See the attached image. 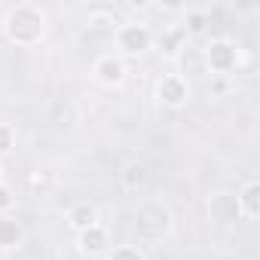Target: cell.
<instances>
[{"instance_id":"1","label":"cell","mask_w":260,"mask_h":260,"mask_svg":"<svg viewBox=\"0 0 260 260\" xmlns=\"http://www.w3.org/2000/svg\"><path fill=\"white\" fill-rule=\"evenodd\" d=\"M46 34V16L34 4H19L4 16V37L16 46H34Z\"/></svg>"},{"instance_id":"2","label":"cell","mask_w":260,"mask_h":260,"mask_svg":"<svg viewBox=\"0 0 260 260\" xmlns=\"http://www.w3.org/2000/svg\"><path fill=\"white\" fill-rule=\"evenodd\" d=\"M172 233V211L169 205H162L159 199H144L135 208V236L138 242H162Z\"/></svg>"},{"instance_id":"3","label":"cell","mask_w":260,"mask_h":260,"mask_svg":"<svg viewBox=\"0 0 260 260\" xmlns=\"http://www.w3.org/2000/svg\"><path fill=\"white\" fill-rule=\"evenodd\" d=\"M239 61H242V49L226 40V37H214L208 46H205V64L214 77H230L239 71Z\"/></svg>"},{"instance_id":"4","label":"cell","mask_w":260,"mask_h":260,"mask_svg":"<svg viewBox=\"0 0 260 260\" xmlns=\"http://www.w3.org/2000/svg\"><path fill=\"white\" fill-rule=\"evenodd\" d=\"M113 40H116V49L122 55H141L153 46V31L144 22H122L113 31Z\"/></svg>"},{"instance_id":"5","label":"cell","mask_w":260,"mask_h":260,"mask_svg":"<svg viewBox=\"0 0 260 260\" xmlns=\"http://www.w3.org/2000/svg\"><path fill=\"white\" fill-rule=\"evenodd\" d=\"M156 98L166 107H184L190 101V83L181 74H166L156 83Z\"/></svg>"},{"instance_id":"6","label":"cell","mask_w":260,"mask_h":260,"mask_svg":"<svg viewBox=\"0 0 260 260\" xmlns=\"http://www.w3.org/2000/svg\"><path fill=\"white\" fill-rule=\"evenodd\" d=\"M77 245H80V251L89 254V257H104V254L113 248V245H110V236H107V230H104L101 223H95V226L77 233Z\"/></svg>"},{"instance_id":"7","label":"cell","mask_w":260,"mask_h":260,"mask_svg":"<svg viewBox=\"0 0 260 260\" xmlns=\"http://www.w3.org/2000/svg\"><path fill=\"white\" fill-rule=\"evenodd\" d=\"M92 74H95V80H98L101 86H119L128 71H125V61H122L119 55H101V58L95 61Z\"/></svg>"},{"instance_id":"8","label":"cell","mask_w":260,"mask_h":260,"mask_svg":"<svg viewBox=\"0 0 260 260\" xmlns=\"http://www.w3.org/2000/svg\"><path fill=\"white\" fill-rule=\"evenodd\" d=\"M187 31H184V25H166L159 34H153V43H156V49L166 55V58H175L184 46H187Z\"/></svg>"},{"instance_id":"9","label":"cell","mask_w":260,"mask_h":260,"mask_svg":"<svg viewBox=\"0 0 260 260\" xmlns=\"http://www.w3.org/2000/svg\"><path fill=\"white\" fill-rule=\"evenodd\" d=\"M236 211L245 214L248 220H254V217L260 214V181L251 178V181L239 190V196H236Z\"/></svg>"},{"instance_id":"10","label":"cell","mask_w":260,"mask_h":260,"mask_svg":"<svg viewBox=\"0 0 260 260\" xmlns=\"http://www.w3.org/2000/svg\"><path fill=\"white\" fill-rule=\"evenodd\" d=\"M25 242V226L22 220H16L13 214H0V248L13 251Z\"/></svg>"},{"instance_id":"11","label":"cell","mask_w":260,"mask_h":260,"mask_svg":"<svg viewBox=\"0 0 260 260\" xmlns=\"http://www.w3.org/2000/svg\"><path fill=\"white\" fill-rule=\"evenodd\" d=\"M98 223V208L92 205V202H77V205H71V211H68V226L74 230V233H83V230H89V226H95Z\"/></svg>"},{"instance_id":"12","label":"cell","mask_w":260,"mask_h":260,"mask_svg":"<svg viewBox=\"0 0 260 260\" xmlns=\"http://www.w3.org/2000/svg\"><path fill=\"white\" fill-rule=\"evenodd\" d=\"M89 25L92 28H101V31H116L122 25V16H119V10L101 4V7H92L89 10Z\"/></svg>"},{"instance_id":"13","label":"cell","mask_w":260,"mask_h":260,"mask_svg":"<svg viewBox=\"0 0 260 260\" xmlns=\"http://www.w3.org/2000/svg\"><path fill=\"white\" fill-rule=\"evenodd\" d=\"M208 25H211V16H208L205 10H187V16H184V31H187V37L205 34Z\"/></svg>"},{"instance_id":"14","label":"cell","mask_w":260,"mask_h":260,"mask_svg":"<svg viewBox=\"0 0 260 260\" xmlns=\"http://www.w3.org/2000/svg\"><path fill=\"white\" fill-rule=\"evenodd\" d=\"M144 178H147V172H144L141 162H128V166L122 169V187H125V190H138V187L144 184Z\"/></svg>"},{"instance_id":"15","label":"cell","mask_w":260,"mask_h":260,"mask_svg":"<svg viewBox=\"0 0 260 260\" xmlns=\"http://www.w3.org/2000/svg\"><path fill=\"white\" fill-rule=\"evenodd\" d=\"M104 260H147L138 245H116L104 254Z\"/></svg>"},{"instance_id":"16","label":"cell","mask_w":260,"mask_h":260,"mask_svg":"<svg viewBox=\"0 0 260 260\" xmlns=\"http://www.w3.org/2000/svg\"><path fill=\"white\" fill-rule=\"evenodd\" d=\"M49 187H52V175L49 172H31L28 175V190L34 193V196H43V193H49Z\"/></svg>"},{"instance_id":"17","label":"cell","mask_w":260,"mask_h":260,"mask_svg":"<svg viewBox=\"0 0 260 260\" xmlns=\"http://www.w3.org/2000/svg\"><path fill=\"white\" fill-rule=\"evenodd\" d=\"M16 144V128L10 122H0V156H7Z\"/></svg>"},{"instance_id":"18","label":"cell","mask_w":260,"mask_h":260,"mask_svg":"<svg viewBox=\"0 0 260 260\" xmlns=\"http://www.w3.org/2000/svg\"><path fill=\"white\" fill-rule=\"evenodd\" d=\"M13 205H16V193L7 184H0V214H10Z\"/></svg>"},{"instance_id":"19","label":"cell","mask_w":260,"mask_h":260,"mask_svg":"<svg viewBox=\"0 0 260 260\" xmlns=\"http://www.w3.org/2000/svg\"><path fill=\"white\" fill-rule=\"evenodd\" d=\"M223 89H226V77H217L214 80V92H223Z\"/></svg>"},{"instance_id":"20","label":"cell","mask_w":260,"mask_h":260,"mask_svg":"<svg viewBox=\"0 0 260 260\" xmlns=\"http://www.w3.org/2000/svg\"><path fill=\"white\" fill-rule=\"evenodd\" d=\"M128 10H132V13H144V10H150L147 4H128Z\"/></svg>"},{"instance_id":"21","label":"cell","mask_w":260,"mask_h":260,"mask_svg":"<svg viewBox=\"0 0 260 260\" xmlns=\"http://www.w3.org/2000/svg\"><path fill=\"white\" fill-rule=\"evenodd\" d=\"M217 260H236V257H233V254H220Z\"/></svg>"},{"instance_id":"22","label":"cell","mask_w":260,"mask_h":260,"mask_svg":"<svg viewBox=\"0 0 260 260\" xmlns=\"http://www.w3.org/2000/svg\"><path fill=\"white\" fill-rule=\"evenodd\" d=\"M0 184H4V169H0Z\"/></svg>"},{"instance_id":"23","label":"cell","mask_w":260,"mask_h":260,"mask_svg":"<svg viewBox=\"0 0 260 260\" xmlns=\"http://www.w3.org/2000/svg\"><path fill=\"white\" fill-rule=\"evenodd\" d=\"M92 260H104V257H92Z\"/></svg>"},{"instance_id":"24","label":"cell","mask_w":260,"mask_h":260,"mask_svg":"<svg viewBox=\"0 0 260 260\" xmlns=\"http://www.w3.org/2000/svg\"><path fill=\"white\" fill-rule=\"evenodd\" d=\"M0 260H7V257H0Z\"/></svg>"}]
</instances>
